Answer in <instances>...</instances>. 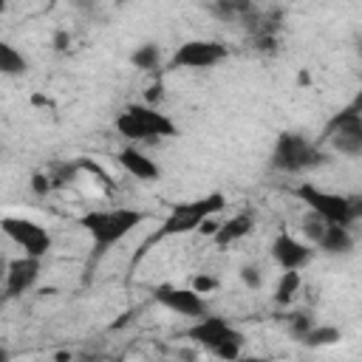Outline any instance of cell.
<instances>
[{
    "instance_id": "ffe728a7",
    "label": "cell",
    "mask_w": 362,
    "mask_h": 362,
    "mask_svg": "<svg viewBox=\"0 0 362 362\" xmlns=\"http://www.w3.org/2000/svg\"><path fill=\"white\" fill-rule=\"evenodd\" d=\"M322 229H325V221H322V218H317L314 212H308V215L303 218V232H305V238H308V240H305L308 246H314V243L320 240Z\"/></svg>"
},
{
    "instance_id": "9c48e42d",
    "label": "cell",
    "mask_w": 362,
    "mask_h": 362,
    "mask_svg": "<svg viewBox=\"0 0 362 362\" xmlns=\"http://www.w3.org/2000/svg\"><path fill=\"white\" fill-rule=\"evenodd\" d=\"M229 57V48L221 40H187L181 42L173 57H170V68H187V71H209L215 65H221Z\"/></svg>"
},
{
    "instance_id": "8992f818",
    "label": "cell",
    "mask_w": 362,
    "mask_h": 362,
    "mask_svg": "<svg viewBox=\"0 0 362 362\" xmlns=\"http://www.w3.org/2000/svg\"><path fill=\"white\" fill-rule=\"evenodd\" d=\"M226 206V195L223 192H206L195 201H184V204H173V209L167 212V218L161 221L156 238H178V235H189L198 232V226L209 218H215L221 209Z\"/></svg>"
},
{
    "instance_id": "ac0fdd59",
    "label": "cell",
    "mask_w": 362,
    "mask_h": 362,
    "mask_svg": "<svg viewBox=\"0 0 362 362\" xmlns=\"http://www.w3.org/2000/svg\"><path fill=\"white\" fill-rule=\"evenodd\" d=\"M161 48L156 45V42H144V45H139L133 54H130V62H133V68H139V71H144V74H150V71H158V65H161Z\"/></svg>"
},
{
    "instance_id": "83f0119b",
    "label": "cell",
    "mask_w": 362,
    "mask_h": 362,
    "mask_svg": "<svg viewBox=\"0 0 362 362\" xmlns=\"http://www.w3.org/2000/svg\"><path fill=\"white\" fill-rule=\"evenodd\" d=\"M3 11H6V3H3V0H0V14H3Z\"/></svg>"
},
{
    "instance_id": "3957f363",
    "label": "cell",
    "mask_w": 362,
    "mask_h": 362,
    "mask_svg": "<svg viewBox=\"0 0 362 362\" xmlns=\"http://www.w3.org/2000/svg\"><path fill=\"white\" fill-rule=\"evenodd\" d=\"M269 164H272V170H277L283 175H300V173L328 164V153L320 144H314L311 139H305L303 133L286 130L274 139Z\"/></svg>"
},
{
    "instance_id": "7402d4cb",
    "label": "cell",
    "mask_w": 362,
    "mask_h": 362,
    "mask_svg": "<svg viewBox=\"0 0 362 362\" xmlns=\"http://www.w3.org/2000/svg\"><path fill=\"white\" fill-rule=\"evenodd\" d=\"M238 277H240V283H243L246 288H252V291H257V288L263 286V272H260L257 266H243V269L238 272Z\"/></svg>"
},
{
    "instance_id": "8fae6325",
    "label": "cell",
    "mask_w": 362,
    "mask_h": 362,
    "mask_svg": "<svg viewBox=\"0 0 362 362\" xmlns=\"http://www.w3.org/2000/svg\"><path fill=\"white\" fill-rule=\"evenodd\" d=\"M156 303L164 305L167 311L178 314V317H189V320H201L209 314V305H206V297L195 294L192 288H184V286H158L156 291Z\"/></svg>"
},
{
    "instance_id": "30bf717a",
    "label": "cell",
    "mask_w": 362,
    "mask_h": 362,
    "mask_svg": "<svg viewBox=\"0 0 362 362\" xmlns=\"http://www.w3.org/2000/svg\"><path fill=\"white\" fill-rule=\"evenodd\" d=\"M269 252H272V260H274L283 272H303V269L311 263V257H314V246H308L305 240L294 238L288 229H280V232L274 235Z\"/></svg>"
},
{
    "instance_id": "603a6c76",
    "label": "cell",
    "mask_w": 362,
    "mask_h": 362,
    "mask_svg": "<svg viewBox=\"0 0 362 362\" xmlns=\"http://www.w3.org/2000/svg\"><path fill=\"white\" fill-rule=\"evenodd\" d=\"M189 288H192L195 294H201V297H204V294H212V291L218 288V280H215L212 274H206V272H204V274H195V277H192V286H189Z\"/></svg>"
},
{
    "instance_id": "5bb4252c",
    "label": "cell",
    "mask_w": 362,
    "mask_h": 362,
    "mask_svg": "<svg viewBox=\"0 0 362 362\" xmlns=\"http://www.w3.org/2000/svg\"><path fill=\"white\" fill-rule=\"evenodd\" d=\"M252 229H255V215H252V212H235V215H229L226 221L218 223V229H215V235H212V243H215L218 249H226V246H232V243L249 238Z\"/></svg>"
},
{
    "instance_id": "f1b7e54d",
    "label": "cell",
    "mask_w": 362,
    "mask_h": 362,
    "mask_svg": "<svg viewBox=\"0 0 362 362\" xmlns=\"http://www.w3.org/2000/svg\"><path fill=\"white\" fill-rule=\"evenodd\" d=\"M0 260H3V255H0Z\"/></svg>"
},
{
    "instance_id": "4fadbf2b",
    "label": "cell",
    "mask_w": 362,
    "mask_h": 362,
    "mask_svg": "<svg viewBox=\"0 0 362 362\" xmlns=\"http://www.w3.org/2000/svg\"><path fill=\"white\" fill-rule=\"evenodd\" d=\"M116 161H119V167L130 175V178H136V181H156L158 175H161V167L144 153V150H139V147H133V144H127V147H122L119 150V156H116Z\"/></svg>"
},
{
    "instance_id": "4316f807",
    "label": "cell",
    "mask_w": 362,
    "mask_h": 362,
    "mask_svg": "<svg viewBox=\"0 0 362 362\" xmlns=\"http://www.w3.org/2000/svg\"><path fill=\"white\" fill-rule=\"evenodd\" d=\"M0 362H8V354H6L3 348H0Z\"/></svg>"
},
{
    "instance_id": "7c38bea8",
    "label": "cell",
    "mask_w": 362,
    "mask_h": 362,
    "mask_svg": "<svg viewBox=\"0 0 362 362\" xmlns=\"http://www.w3.org/2000/svg\"><path fill=\"white\" fill-rule=\"evenodd\" d=\"M40 274H42V260H37V257L20 255V257L8 260V266H6V280H3L6 297H23L25 291H31V288L37 286Z\"/></svg>"
},
{
    "instance_id": "d6986e66",
    "label": "cell",
    "mask_w": 362,
    "mask_h": 362,
    "mask_svg": "<svg viewBox=\"0 0 362 362\" xmlns=\"http://www.w3.org/2000/svg\"><path fill=\"white\" fill-rule=\"evenodd\" d=\"M339 339H342V331L337 325H311L308 334L300 342L308 345V348H325V345H334Z\"/></svg>"
},
{
    "instance_id": "ba28073f",
    "label": "cell",
    "mask_w": 362,
    "mask_h": 362,
    "mask_svg": "<svg viewBox=\"0 0 362 362\" xmlns=\"http://www.w3.org/2000/svg\"><path fill=\"white\" fill-rule=\"evenodd\" d=\"M0 232L23 249V255L28 257H37L42 260L48 252H51V232L45 226H40L37 221L31 218H23V215H3L0 218Z\"/></svg>"
},
{
    "instance_id": "484cf974",
    "label": "cell",
    "mask_w": 362,
    "mask_h": 362,
    "mask_svg": "<svg viewBox=\"0 0 362 362\" xmlns=\"http://www.w3.org/2000/svg\"><path fill=\"white\" fill-rule=\"evenodd\" d=\"M229 362H266V359H260V356H235V359H229Z\"/></svg>"
},
{
    "instance_id": "44dd1931",
    "label": "cell",
    "mask_w": 362,
    "mask_h": 362,
    "mask_svg": "<svg viewBox=\"0 0 362 362\" xmlns=\"http://www.w3.org/2000/svg\"><path fill=\"white\" fill-rule=\"evenodd\" d=\"M311 325H314V320H311L305 311H294V314L288 317V331H291L294 339H303V337L308 334Z\"/></svg>"
},
{
    "instance_id": "9a60e30c",
    "label": "cell",
    "mask_w": 362,
    "mask_h": 362,
    "mask_svg": "<svg viewBox=\"0 0 362 362\" xmlns=\"http://www.w3.org/2000/svg\"><path fill=\"white\" fill-rule=\"evenodd\" d=\"M354 232L348 229V226H334V223H325V229H322V235H320V240L314 243L322 255H331V257H337V255H348L351 249H354Z\"/></svg>"
},
{
    "instance_id": "6da1fadb",
    "label": "cell",
    "mask_w": 362,
    "mask_h": 362,
    "mask_svg": "<svg viewBox=\"0 0 362 362\" xmlns=\"http://www.w3.org/2000/svg\"><path fill=\"white\" fill-rule=\"evenodd\" d=\"M147 215L133 206H105V209H90L79 218V226L88 232L93 249L102 255L122 243L136 226H141Z\"/></svg>"
},
{
    "instance_id": "7a4b0ae2",
    "label": "cell",
    "mask_w": 362,
    "mask_h": 362,
    "mask_svg": "<svg viewBox=\"0 0 362 362\" xmlns=\"http://www.w3.org/2000/svg\"><path fill=\"white\" fill-rule=\"evenodd\" d=\"M116 133L122 139H127L133 147H139L141 141H158V139H173L178 136V124L161 110V107H150L144 102L139 105H127L116 122H113Z\"/></svg>"
},
{
    "instance_id": "cb8c5ba5",
    "label": "cell",
    "mask_w": 362,
    "mask_h": 362,
    "mask_svg": "<svg viewBox=\"0 0 362 362\" xmlns=\"http://www.w3.org/2000/svg\"><path fill=\"white\" fill-rule=\"evenodd\" d=\"M51 187H54V184H51V175H48V173H34V175H31V189H34L37 195H48Z\"/></svg>"
},
{
    "instance_id": "d4e9b609",
    "label": "cell",
    "mask_w": 362,
    "mask_h": 362,
    "mask_svg": "<svg viewBox=\"0 0 362 362\" xmlns=\"http://www.w3.org/2000/svg\"><path fill=\"white\" fill-rule=\"evenodd\" d=\"M54 42H57V48H59V51H62V48H65V42H71V37H68V34H65V31H59V34H57V37H54Z\"/></svg>"
},
{
    "instance_id": "e0dca14e",
    "label": "cell",
    "mask_w": 362,
    "mask_h": 362,
    "mask_svg": "<svg viewBox=\"0 0 362 362\" xmlns=\"http://www.w3.org/2000/svg\"><path fill=\"white\" fill-rule=\"evenodd\" d=\"M303 288V272H283L277 286H274V303L277 305H291L294 297Z\"/></svg>"
},
{
    "instance_id": "2e32d148",
    "label": "cell",
    "mask_w": 362,
    "mask_h": 362,
    "mask_svg": "<svg viewBox=\"0 0 362 362\" xmlns=\"http://www.w3.org/2000/svg\"><path fill=\"white\" fill-rule=\"evenodd\" d=\"M28 71V57L14 48L11 42L0 40V74L3 76H23Z\"/></svg>"
},
{
    "instance_id": "5b68a950",
    "label": "cell",
    "mask_w": 362,
    "mask_h": 362,
    "mask_svg": "<svg viewBox=\"0 0 362 362\" xmlns=\"http://www.w3.org/2000/svg\"><path fill=\"white\" fill-rule=\"evenodd\" d=\"M294 198L300 204H305L308 212H314L317 218H322L325 223H334V226H354L362 206L356 198L351 195H342V192H331V189H322L317 187L314 181H303L294 187Z\"/></svg>"
},
{
    "instance_id": "277c9868",
    "label": "cell",
    "mask_w": 362,
    "mask_h": 362,
    "mask_svg": "<svg viewBox=\"0 0 362 362\" xmlns=\"http://www.w3.org/2000/svg\"><path fill=\"white\" fill-rule=\"evenodd\" d=\"M187 339H192L195 345H201L204 351H209L212 356H218V362H229L235 356L243 354V331L235 328L226 317H218V314H206L201 320H195L187 331H184Z\"/></svg>"
},
{
    "instance_id": "52a82bcc",
    "label": "cell",
    "mask_w": 362,
    "mask_h": 362,
    "mask_svg": "<svg viewBox=\"0 0 362 362\" xmlns=\"http://www.w3.org/2000/svg\"><path fill=\"white\" fill-rule=\"evenodd\" d=\"M322 141H328L334 147V153L356 158L362 156V116H359V105H348L345 110H339L322 130Z\"/></svg>"
}]
</instances>
